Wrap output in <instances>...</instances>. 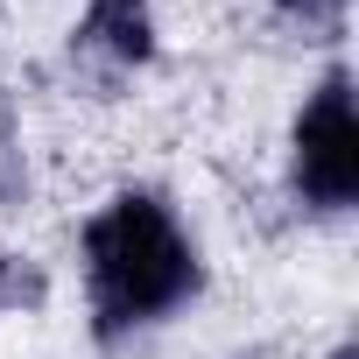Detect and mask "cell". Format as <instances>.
Here are the masks:
<instances>
[{"label": "cell", "mask_w": 359, "mask_h": 359, "mask_svg": "<svg viewBox=\"0 0 359 359\" xmlns=\"http://www.w3.org/2000/svg\"><path fill=\"white\" fill-rule=\"evenodd\" d=\"M198 282H205L198 247L155 191H120L85 226V289H92V317L106 345L184 310Z\"/></svg>", "instance_id": "6da1fadb"}, {"label": "cell", "mask_w": 359, "mask_h": 359, "mask_svg": "<svg viewBox=\"0 0 359 359\" xmlns=\"http://www.w3.org/2000/svg\"><path fill=\"white\" fill-rule=\"evenodd\" d=\"M289 176L310 212H352V198H359V106H352L345 71H331L310 92V106L296 113Z\"/></svg>", "instance_id": "7a4b0ae2"}, {"label": "cell", "mask_w": 359, "mask_h": 359, "mask_svg": "<svg viewBox=\"0 0 359 359\" xmlns=\"http://www.w3.org/2000/svg\"><path fill=\"white\" fill-rule=\"evenodd\" d=\"M71 57L85 64H106L113 78L120 71H141L155 57V15H148V0H92L78 36H71Z\"/></svg>", "instance_id": "3957f363"}, {"label": "cell", "mask_w": 359, "mask_h": 359, "mask_svg": "<svg viewBox=\"0 0 359 359\" xmlns=\"http://www.w3.org/2000/svg\"><path fill=\"white\" fill-rule=\"evenodd\" d=\"M43 303V275L36 268H22V261H0V303Z\"/></svg>", "instance_id": "277c9868"}, {"label": "cell", "mask_w": 359, "mask_h": 359, "mask_svg": "<svg viewBox=\"0 0 359 359\" xmlns=\"http://www.w3.org/2000/svg\"><path fill=\"white\" fill-rule=\"evenodd\" d=\"M282 15H296V22H317V29H331L338 15H345V0H275Z\"/></svg>", "instance_id": "5b68a950"}, {"label": "cell", "mask_w": 359, "mask_h": 359, "mask_svg": "<svg viewBox=\"0 0 359 359\" xmlns=\"http://www.w3.org/2000/svg\"><path fill=\"white\" fill-rule=\"evenodd\" d=\"M331 359H359V345H352V338H345V345H338V352H331Z\"/></svg>", "instance_id": "8992f818"}]
</instances>
